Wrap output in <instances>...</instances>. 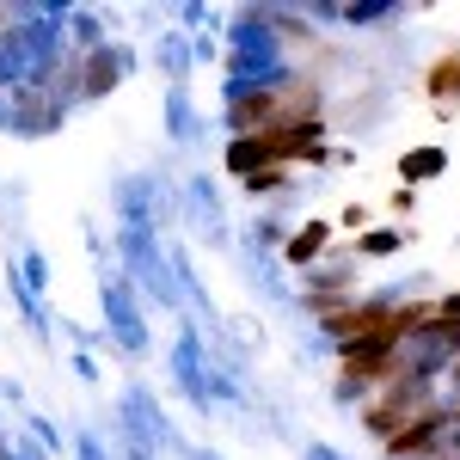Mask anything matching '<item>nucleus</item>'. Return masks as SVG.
<instances>
[{"mask_svg":"<svg viewBox=\"0 0 460 460\" xmlns=\"http://www.w3.org/2000/svg\"><path fill=\"white\" fill-rule=\"evenodd\" d=\"M111 209H117V227H147L166 240V227H178V184L154 172H123L111 184Z\"/></svg>","mask_w":460,"mask_h":460,"instance_id":"f257e3e1","label":"nucleus"},{"mask_svg":"<svg viewBox=\"0 0 460 460\" xmlns=\"http://www.w3.org/2000/svg\"><path fill=\"white\" fill-rule=\"evenodd\" d=\"M117 424H123V436H129V448H147V455H178L184 460V436H178V424L166 418V405L154 399V387L147 381H129V387L117 393Z\"/></svg>","mask_w":460,"mask_h":460,"instance_id":"f03ea898","label":"nucleus"},{"mask_svg":"<svg viewBox=\"0 0 460 460\" xmlns=\"http://www.w3.org/2000/svg\"><path fill=\"white\" fill-rule=\"evenodd\" d=\"M460 356V319H442L429 314L411 338H399V350H393V375L399 381H442V368Z\"/></svg>","mask_w":460,"mask_h":460,"instance_id":"7ed1b4c3","label":"nucleus"},{"mask_svg":"<svg viewBox=\"0 0 460 460\" xmlns=\"http://www.w3.org/2000/svg\"><path fill=\"white\" fill-rule=\"evenodd\" d=\"M166 368H172V393L184 405H197V418H209L215 399H209V332L197 325L190 314H178V338L172 350H166Z\"/></svg>","mask_w":460,"mask_h":460,"instance_id":"20e7f679","label":"nucleus"},{"mask_svg":"<svg viewBox=\"0 0 460 460\" xmlns=\"http://www.w3.org/2000/svg\"><path fill=\"white\" fill-rule=\"evenodd\" d=\"M99 319H105V338H111V344H117L123 356H136V362H142V356L154 350V332H147V307H142V295L123 283V270L99 277Z\"/></svg>","mask_w":460,"mask_h":460,"instance_id":"39448f33","label":"nucleus"},{"mask_svg":"<svg viewBox=\"0 0 460 460\" xmlns=\"http://www.w3.org/2000/svg\"><path fill=\"white\" fill-rule=\"evenodd\" d=\"M178 221L203 240V246H234V221H227V197H221V184L209 172H190L178 178Z\"/></svg>","mask_w":460,"mask_h":460,"instance_id":"423d86ee","label":"nucleus"},{"mask_svg":"<svg viewBox=\"0 0 460 460\" xmlns=\"http://www.w3.org/2000/svg\"><path fill=\"white\" fill-rule=\"evenodd\" d=\"M221 49L227 56H246V62H288L283 37L270 25V6H234L227 25H221Z\"/></svg>","mask_w":460,"mask_h":460,"instance_id":"0eeeda50","label":"nucleus"},{"mask_svg":"<svg viewBox=\"0 0 460 460\" xmlns=\"http://www.w3.org/2000/svg\"><path fill=\"white\" fill-rule=\"evenodd\" d=\"M136 68H142V56H136L123 37L99 43L93 56H80V105H105L123 80H136Z\"/></svg>","mask_w":460,"mask_h":460,"instance_id":"6e6552de","label":"nucleus"},{"mask_svg":"<svg viewBox=\"0 0 460 460\" xmlns=\"http://www.w3.org/2000/svg\"><path fill=\"white\" fill-rule=\"evenodd\" d=\"M356 283H362V258L332 246L314 270L301 277V288H295V295H307V301H356V295H362Z\"/></svg>","mask_w":460,"mask_h":460,"instance_id":"1a4fd4ad","label":"nucleus"},{"mask_svg":"<svg viewBox=\"0 0 460 460\" xmlns=\"http://www.w3.org/2000/svg\"><path fill=\"white\" fill-rule=\"evenodd\" d=\"M442 436H448V405H429V411H418L411 424L393 429V442L381 448V455H393V460H442Z\"/></svg>","mask_w":460,"mask_h":460,"instance_id":"9d476101","label":"nucleus"},{"mask_svg":"<svg viewBox=\"0 0 460 460\" xmlns=\"http://www.w3.org/2000/svg\"><path fill=\"white\" fill-rule=\"evenodd\" d=\"M234 258H240V277H246V288L258 295V301H270V307L295 314V288H288V270H283L277 252H240V246H234Z\"/></svg>","mask_w":460,"mask_h":460,"instance_id":"9b49d317","label":"nucleus"},{"mask_svg":"<svg viewBox=\"0 0 460 460\" xmlns=\"http://www.w3.org/2000/svg\"><path fill=\"white\" fill-rule=\"evenodd\" d=\"M332 246H338V227L325 215H307V221H295V234L283 240V270L288 277H307Z\"/></svg>","mask_w":460,"mask_h":460,"instance_id":"f8f14e48","label":"nucleus"},{"mask_svg":"<svg viewBox=\"0 0 460 460\" xmlns=\"http://www.w3.org/2000/svg\"><path fill=\"white\" fill-rule=\"evenodd\" d=\"M68 129V111H56L49 99H31V93H13V136L19 142H49Z\"/></svg>","mask_w":460,"mask_h":460,"instance_id":"ddd939ff","label":"nucleus"},{"mask_svg":"<svg viewBox=\"0 0 460 460\" xmlns=\"http://www.w3.org/2000/svg\"><path fill=\"white\" fill-rule=\"evenodd\" d=\"M160 123H166V142H178V147H190L197 136H203V111L190 105V86H166Z\"/></svg>","mask_w":460,"mask_h":460,"instance_id":"4468645a","label":"nucleus"},{"mask_svg":"<svg viewBox=\"0 0 460 460\" xmlns=\"http://www.w3.org/2000/svg\"><path fill=\"white\" fill-rule=\"evenodd\" d=\"M264 166H277L264 136H227V142H221V172L234 178V184L252 178V172H264Z\"/></svg>","mask_w":460,"mask_h":460,"instance_id":"2eb2a0df","label":"nucleus"},{"mask_svg":"<svg viewBox=\"0 0 460 460\" xmlns=\"http://www.w3.org/2000/svg\"><path fill=\"white\" fill-rule=\"evenodd\" d=\"M393 172H399V184H405V190H418V184H429V178H442V172H448V147H442V142L405 147V154L393 160Z\"/></svg>","mask_w":460,"mask_h":460,"instance_id":"dca6fc26","label":"nucleus"},{"mask_svg":"<svg viewBox=\"0 0 460 460\" xmlns=\"http://www.w3.org/2000/svg\"><path fill=\"white\" fill-rule=\"evenodd\" d=\"M154 68L166 74V86H190V74H197V62H190V37L184 31H160L154 37Z\"/></svg>","mask_w":460,"mask_h":460,"instance_id":"f3484780","label":"nucleus"},{"mask_svg":"<svg viewBox=\"0 0 460 460\" xmlns=\"http://www.w3.org/2000/svg\"><path fill=\"white\" fill-rule=\"evenodd\" d=\"M62 37H68V56H93L99 43H111L105 13H93V6H74V13H68V25H62Z\"/></svg>","mask_w":460,"mask_h":460,"instance_id":"a211bd4d","label":"nucleus"},{"mask_svg":"<svg viewBox=\"0 0 460 460\" xmlns=\"http://www.w3.org/2000/svg\"><path fill=\"white\" fill-rule=\"evenodd\" d=\"M387 19H405V6H393V0H338V25L344 31H375Z\"/></svg>","mask_w":460,"mask_h":460,"instance_id":"6ab92c4d","label":"nucleus"},{"mask_svg":"<svg viewBox=\"0 0 460 460\" xmlns=\"http://www.w3.org/2000/svg\"><path fill=\"white\" fill-rule=\"evenodd\" d=\"M405 246H411V227L399 221H375L368 234H356V258H399Z\"/></svg>","mask_w":460,"mask_h":460,"instance_id":"aec40b11","label":"nucleus"},{"mask_svg":"<svg viewBox=\"0 0 460 460\" xmlns=\"http://www.w3.org/2000/svg\"><path fill=\"white\" fill-rule=\"evenodd\" d=\"M240 190L264 203V197H288V190H301V184H295V172H288V166H264V172L240 178Z\"/></svg>","mask_w":460,"mask_h":460,"instance_id":"412c9836","label":"nucleus"},{"mask_svg":"<svg viewBox=\"0 0 460 460\" xmlns=\"http://www.w3.org/2000/svg\"><path fill=\"white\" fill-rule=\"evenodd\" d=\"M270 25H277V37H283V49H288V43H295V49L319 43V31L301 19V6H270Z\"/></svg>","mask_w":460,"mask_h":460,"instance_id":"4be33fe9","label":"nucleus"},{"mask_svg":"<svg viewBox=\"0 0 460 460\" xmlns=\"http://www.w3.org/2000/svg\"><path fill=\"white\" fill-rule=\"evenodd\" d=\"M455 74H460V49H448L442 62H429V74H424V93L436 99V105H455Z\"/></svg>","mask_w":460,"mask_h":460,"instance_id":"5701e85b","label":"nucleus"},{"mask_svg":"<svg viewBox=\"0 0 460 460\" xmlns=\"http://www.w3.org/2000/svg\"><path fill=\"white\" fill-rule=\"evenodd\" d=\"M325 399H332V405H338V411H362V405H368V399H375V387H368V381H362V375H344V368H338V381H332V387H325Z\"/></svg>","mask_w":460,"mask_h":460,"instance_id":"b1692460","label":"nucleus"},{"mask_svg":"<svg viewBox=\"0 0 460 460\" xmlns=\"http://www.w3.org/2000/svg\"><path fill=\"white\" fill-rule=\"evenodd\" d=\"M178 13V31L184 37H203V31H221L227 25V13H215V6H203V0H184V6H172Z\"/></svg>","mask_w":460,"mask_h":460,"instance_id":"393cba45","label":"nucleus"},{"mask_svg":"<svg viewBox=\"0 0 460 460\" xmlns=\"http://www.w3.org/2000/svg\"><path fill=\"white\" fill-rule=\"evenodd\" d=\"M13 264H19V283H25L37 301H43V288H49V258H43L37 246H25L19 258H13Z\"/></svg>","mask_w":460,"mask_h":460,"instance_id":"a878e982","label":"nucleus"},{"mask_svg":"<svg viewBox=\"0 0 460 460\" xmlns=\"http://www.w3.org/2000/svg\"><path fill=\"white\" fill-rule=\"evenodd\" d=\"M25 436H31L37 448H49V455H62L68 442H62V429H56V418L49 411H25Z\"/></svg>","mask_w":460,"mask_h":460,"instance_id":"bb28decb","label":"nucleus"},{"mask_svg":"<svg viewBox=\"0 0 460 460\" xmlns=\"http://www.w3.org/2000/svg\"><path fill=\"white\" fill-rule=\"evenodd\" d=\"M68 448H74V460H117V455L105 448V436H99V429H74Z\"/></svg>","mask_w":460,"mask_h":460,"instance_id":"cd10ccee","label":"nucleus"},{"mask_svg":"<svg viewBox=\"0 0 460 460\" xmlns=\"http://www.w3.org/2000/svg\"><path fill=\"white\" fill-rule=\"evenodd\" d=\"M301 19H307L314 31H338V0H307Z\"/></svg>","mask_w":460,"mask_h":460,"instance_id":"c85d7f7f","label":"nucleus"},{"mask_svg":"<svg viewBox=\"0 0 460 460\" xmlns=\"http://www.w3.org/2000/svg\"><path fill=\"white\" fill-rule=\"evenodd\" d=\"M227 49H221V31H203V37H190V62L203 68V62H221Z\"/></svg>","mask_w":460,"mask_h":460,"instance_id":"c756f323","label":"nucleus"},{"mask_svg":"<svg viewBox=\"0 0 460 460\" xmlns=\"http://www.w3.org/2000/svg\"><path fill=\"white\" fill-rule=\"evenodd\" d=\"M332 227H338V234H368V227H375V221H368V203H344V215H338Z\"/></svg>","mask_w":460,"mask_h":460,"instance_id":"7c9ffc66","label":"nucleus"},{"mask_svg":"<svg viewBox=\"0 0 460 460\" xmlns=\"http://www.w3.org/2000/svg\"><path fill=\"white\" fill-rule=\"evenodd\" d=\"M74 375H80L86 387H99V381H105V375H99V356H93V350H74Z\"/></svg>","mask_w":460,"mask_h":460,"instance_id":"2f4dec72","label":"nucleus"},{"mask_svg":"<svg viewBox=\"0 0 460 460\" xmlns=\"http://www.w3.org/2000/svg\"><path fill=\"white\" fill-rule=\"evenodd\" d=\"M301 460H350V455L332 448V442H301Z\"/></svg>","mask_w":460,"mask_h":460,"instance_id":"473e14b6","label":"nucleus"},{"mask_svg":"<svg viewBox=\"0 0 460 460\" xmlns=\"http://www.w3.org/2000/svg\"><path fill=\"white\" fill-rule=\"evenodd\" d=\"M13 460H56V455H49V448H37L31 436H19V442H13Z\"/></svg>","mask_w":460,"mask_h":460,"instance_id":"72a5a7b5","label":"nucleus"},{"mask_svg":"<svg viewBox=\"0 0 460 460\" xmlns=\"http://www.w3.org/2000/svg\"><path fill=\"white\" fill-rule=\"evenodd\" d=\"M442 399H448V405L460 399V356L448 362V368H442Z\"/></svg>","mask_w":460,"mask_h":460,"instance_id":"f704fd0d","label":"nucleus"},{"mask_svg":"<svg viewBox=\"0 0 460 460\" xmlns=\"http://www.w3.org/2000/svg\"><path fill=\"white\" fill-rule=\"evenodd\" d=\"M411 209H418V190L399 184V190H393V215H411Z\"/></svg>","mask_w":460,"mask_h":460,"instance_id":"c9c22d12","label":"nucleus"},{"mask_svg":"<svg viewBox=\"0 0 460 460\" xmlns=\"http://www.w3.org/2000/svg\"><path fill=\"white\" fill-rule=\"evenodd\" d=\"M0 399H6V405H19V411H31V405H25V387H19V381H0Z\"/></svg>","mask_w":460,"mask_h":460,"instance_id":"e433bc0d","label":"nucleus"},{"mask_svg":"<svg viewBox=\"0 0 460 460\" xmlns=\"http://www.w3.org/2000/svg\"><path fill=\"white\" fill-rule=\"evenodd\" d=\"M184 460H227V455H221V448H209V442H190V448H184Z\"/></svg>","mask_w":460,"mask_h":460,"instance_id":"4c0bfd02","label":"nucleus"},{"mask_svg":"<svg viewBox=\"0 0 460 460\" xmlns=\"http://www.w3.org/2000/svg\"><path fill=\"white\" fill-rule=\"evenodd\" d=\"M436 314H442V319H460V288H455V295H442V301H436Z\"/></svg>","mask_w":460,"mask_h":460,"instance_id":"58836bf2","label":"nucleus"},{"mask_svg":"<svg viewBox=\"0 0 460 460\" xmlns=\"http://www.w3.org/2000/svg\"><path fill=\"white\" fill-rule=\"evenodd\" d=\"M0 136H13V99L0 93Z\"/></svg>","mask_w":460,"mask_h":460,"instance_id":"ea45409f","label":"nucleus"},{"mask_svg":"<svg viewBox=\"0 0 460 460\" xmlns=\"http://www.w3.org/2000/svg\"><path fill=\"white\" fill-rule=\"evenodd\" d=\"M117 460H160V455H147V448H129V442H123V455Z\"/></svg>","mask_w":460,"mask_h":460,"instance_id":"a19ab883","label":"nucleus"},{"mask_svg":"<svg viewBox=\"0 0 460 460\" xmlns=\"http://www.w3.org/2000/svg\"><path fill=\"white\" fill-rule=\"evenodd\" d=\"M0 460H13V442H6V436H0Z\"/></svg>","mask_w":460,"mask_h":460,"instance_id":"79ce46f5","label":"nucleus"},{"mask_svg":"<svg viewBox=\"0 0 460 460\" xmlns=\"http://www.w3.org/2000/svg\"><path fill=\"white\" fill-rule=\"evenodd\" d=\"M448 424H460V399H455V405H448Z\"/></svg>","mask_w":460,"mask_h":460,"instance_id":"37998d69","label":"nucleus"},{"mask_svg":"<svg viewBox=\"0 0 460 460\" xmlns=\"http://www.w3.org/2000/svg\"><path fill=\"white\" fill-rule=\"evenodd\" d=\"M455 105H460V74H455Z\"/></svg>","mask_w":460,"mask_h":460,"instance_id":"c03bdc74","label":"nucleus"},{"mask_svg":"<svg viewBox=\"0 0 460 460\" xmlns=\"http://www.w3.org/2000/svg\"><path fill=\"white\" fill-rule=\"evenodd\" d=\"M381 460H393V455H381Z\"/></svg>","mask_w":460,"mask_h":460,"instance_id":"a18cd8bd","label":"nucleus"}]
</instances>
